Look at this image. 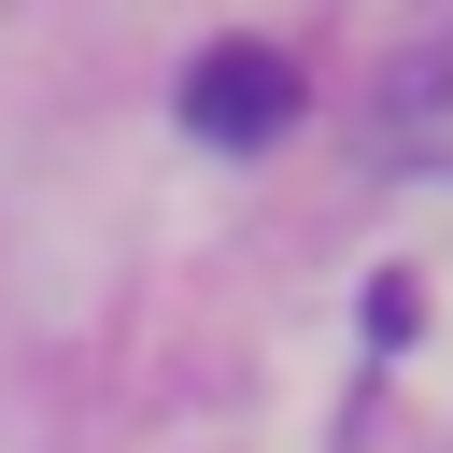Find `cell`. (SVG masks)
Returning <instances> with one entry per match:
<instances>
[{"mask_svg": "<svg viewBox=\"0 0 453 453\" xmlns=\"http://www.w3.org/2000/svg\"><path fill=\"white\" fill-rule=\"evenodd\" d=\"M184 127L226 142V156H269V142L297 127V57H283V42H212V57L184 71Z\"/></svg>", "mask_w": 453, "mask_h": 453, "instance_id": "obj_1", "label": "cell"}, {"mask_svg": "<svg viewBox=\"0 0 453 453\" xmlns=\"http://www.w3.org/2000/svg\"><path fill=\"white\" fill-rule=\"evenodd\" d=\"M368 156H382V170H453V28H425V42L368 85Z\"/></svg>", "mask_w": 453, "mask_h": 453, "instance_id": "obj_2", "label": "cell"}]
</instances>
